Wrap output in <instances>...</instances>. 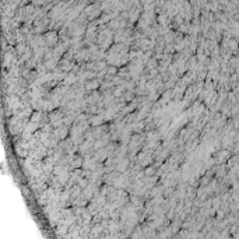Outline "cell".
Instances as JSON below:
<instances>
[{
    "instance_id": "obj_3",
    "label": "cell",
    "mask_w": 239,
    "mask_h": 239,
    "mask_svg": "<svg viewBox=\"0 0 239 239\" xmlns=\"http://www.w3.org/2000/svg\"><path fill=\"white\" fill-rule=\"evenodd\" d=\"M48 38L46 39V45H55L56 42H58V34L56 32H50V34H48Z\"/></svg>"
},
{
    "instance_id": "obj_2",
    "label": "cell",
    "mask_w": 239,
    "mask_h": 239,
    "mask_svg": "<svg viewBox=\"0 0 239 239\" xmlns=\"http://www.w3.org/2000/svg\"><path fill=\"white\" fill-rule=\"evenodd\" d=\"M42 119H44V111H34V113H32L31 117H29V120L36 122V123H41Z\"/></svg>"
},
{
    "instance_id": "obj_5",
    "label": "cell",
    "mask_w": 239,
    "mask_h": 239,
    "mask_svg": "<svg viewBox=\"0 0 239 239\" xmlns=\"http://www.w3.org/2000/svg\"><path fill=\"white\" fill-rule=\"evenodd\" d=\"M155 172H157V166H147L146 169H144V173H146V176H152V175H155Z\"/></svg>"
},
{
    "instance_id": "obj_6",
    "label": "cell",
    "mask_w": 239,
    "mask_h": 239,
    "mask_svg": "<svg viewBox=\"0 0 239 239\" xmlns=\"http://www.w3.org/2000/svg\"><path fill=\"white\" fill-rule=\"evenodd\" d=\"M173 52V46L172 45H168V46L165 48V53H172Z\"/></svg>"
},
{
    "instance_id": "obj_1",
    "label": "cell",
    "mask_w": 239,
    "mask_h": 239,
    "mask_svg": "<svg viewBox=\"0 0 239 239\" xmlns=\"http://www.w3.org/2000/svg\"><path fill=\"white\" fill-rule=\"evenodd\" d=\"M101 84H102V80H88L87 83H85V88H87L88 91H94V90H98V88H101Z\"/></svg>"
},
{
    "instance_id": "obj_4",
    "label": "cell",
    "mask_w": 239,
    "mask_h": 239,
    "mask_svg": "<svg viewBox=\"0 0 239 239\" xmlns=\"http://www.w3.org/2000/svg\"><path fill=\"white\" fill-rule=\"evenodd\" d=\"M158 67V62L155 59H150L148 62L146 63V70H152V69H157Z\"/></svg>"
}]
</instances>
